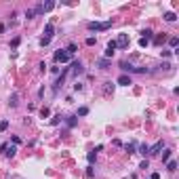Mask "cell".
Here are the masks:
<instances>
[{
  "mask_svg": "<svg viewBox=\"0 0 179 179\" xmlns=\"http://www.w3.org/2000/svg\"><path fill=\"white\" fill-rule=\"evenodd\" d=\"M112 25V21H103V23H97V21H91L89 25H86V28H89L91 32H97V30H107Z\"/></svg>",
  "mask_w": 179,
  "mask_h": 179,
  "instance_id": "cell-1",
  "label": "cell"
},
{
  "mask_svg": "<svg viewBox=\"0 0 179 179\" xmlns=\"http://www.w3.org/2000/svg\"><path fill=\"white\" fill-rule=\"evenodd\" d=\"M55 61H59V63H68V61H70L68 51H61V48H59V51L55 53Z\"/></svg>",
  "mask_w": 179,
  "mask_h": 179,
  "instance_id": "cell-2",
  "label": "cell"
},
{
  "mask_svg": "<svg viewBox=\"0 0 179 179\" xmlns=\"http://www.w3.org/2000/svg\"><path fill=\"white\" fill-rule=\"evenodd\" d=\"M116 46H118V48H127V46H129V34H120V36H118Z\"/></svg>",
  "mask_w": 179,
  "mask_h": 179,
  "instance_id": "cell-3",
  "label": "cell"
},
{
  "mask_svg": "<svg viewBox=\"0 0 179 179\" xmlns=\"http://www.w3.org/2000/svg\"><path fill=\"white\" fill-rule=\"evenodd\" d=\"M116 48H118V46H116V40H110V42H107V46H105V59H107V57H112Z\"/></svg>",
  "mask_w": 179,
  "mask_h": 179,
  "instance_id": "cell-4",
  "label": "cell"
},
{
  "mask_svg": "<svg viewBox=\"0 0 179 179\" xmlns=\"http://www.w3.org/2000/svg\"><path fill=\"white\" fill-rule=\"evenodd\" d=\"M116 82H118V84H122V86H129V84H133V82H131V76H127V74H122L120 78L116 80Z\"/></svg>",
  "mask_w": 179,
  "mask_h": 179,
  "instance_id": "cell-5",
  "label": "cell"
},
{
  "mask_svg": "<svg viewBox=\"0 0 179 179\" xmlns=\"http://www.w3.org/2000/svg\"><path fill=\"white\" fill-rule=\"evenodd\" d=\"M53 32H55L53 23H46V28H44V38H48V40H51V38H53Z\"/></svg>",
  "mask_w": 179,
  "mask_h": 179,
  "instance_id": "cell-6",
  "label": "cell"
},
{
  "mask_svg": "<svg viewBox=\"0 0 179 179\" xmlns=\"http://www.w3.org/2000/svg\"><path fill=\"white\" fill-rule=\"evenodd\" d=\"M4 154H7L9 158H13V156L17 154V148H15V145H7V150H4Z\"/></svg>",
  "mask_w": 179,
  "mask_h": 179,
  "instance_id": "cell-7",
  "label": "cell"
},
{
  "mask_svg": "<svg viewBox=\"0 0 179 179\" xmlns=\"http://www.w3.org/2000/svg\"><path fill=\"white\" fill-rule=\"evenodd\" d=\"M162 148H164V143H162V141H158L156 145H152V148H150V154H158V152H160Z\"/></svg>",
  "mask_w": 179,
  "mask_h": 179,
  "instance_id": "cell-8",
  "label": "cell"
},
{
  "mask_svg": "<svg viewBox=\"0 0 179 179\" xmlns=\"http://www.w3.org/2000/svg\"><path fill=\"white\" fill-rule=\"evenodd\" d=\"M72 72H74V74H80V72H82V63H80V61H74V63H72Z\"/></svg>",
  "mask_w": 179,
  "mask_h": 179,
  "instance_id": "cell-9",
  "label": "cell"
},
{
  "mask_svg": "<svg viewBox=\"0 0 179 179\" xmlns=\"http://www.w3.org/2000/svg\"><path fill=\"white\" fill-rule=\"evenodd\" d=\"M97 66H99L101 70H105V68H110V59H105V57H103V59H99V61H97Z\"/></svg>",
  "mask_w": 179,
  "mask_h": 179,
  "instance_id": "cell-10",
  "label": "cell"
},
{
  "mask_svg": "<svg viewBox=\"0 0 179 179\" xmlns=\"http://www.w3.org/2000/svg\"><path fill=\"white\" fill-rule=\"evenodd\" d=\"M17 99H19V95H17V93H13V95L9 97V105H11V107H15V105H17Z\"/></svg>",
  "mask_w": 179,
  "mask_h": 179,
  "instance_id": "cell-11",
  "label": "cell"
},
{
  "mask_svg": "<svg viewBox=\"0 0 179 179\" xmlns=\"http://www.w3.org/2000/svg\"><path fill=\"white\" fill-rule=\"evenodd\" d=\"M152 38H154V32H152V30H143V40H152Z\"/></svg>",
  "mask_w": 179,
  "mask_h": 179,
  "instance_id": "cell-12",
  "label": "cell"
},
{
  "mask_svg": "<svg viewBox=\"0 0 179 179\" xmlns=\"http://www.w3.org/2000/svg\"><path fill=\"white\" fill-rule=\"evenodd\" d=\"M120 68L124 70V72H135V68H133V66H129L127 61H122V63H120Z\"/></svg>",
  "mask_w": 179,
  "mask_h": 179,
  "instance_id": "cell-13",
  "label": "cell"
},
{
  "mask_svg": "<svg viewBox=\"0 0 179 179\" xmlns=\"http://www.w3.org/2000/svg\"><path fill=\"white\" fill-rule=\"evenodd\" d=\"M166 169H169V171L173 173V171L177 169V162H175V160H169V162H166Z\"/></svg>",
  "mask_w": 179,
  "mask_h": 179,
  "instance_id": "cell-14",
  "label": "cell"
},
{
  "mask_svg": "<svg viewBox=\"0 0 179 179\" xmlns=\"http://www.w3.org/2000/svg\"><path fill=\"white\" fill-rule=\"evenodd\" d=\"M169 44H171L173 48H177V44H179V38H177V36H173V38H169Z\"/></svg>",
  "mask_w": 179,
  "mask_h": 179,
  "instance_id": "cell-15",
  "label": "cell"
},
{
  "mask_svg": "<svg viewBox=\"0 0 179 179\" xmlns=\"http://www.w3.org/2000/svg\"><path fill=\"white\" fill-rule=\"evenodd\" d=\"M139 152H141V154H150V145H148V143L139 145Z\"/></svg>",
  "mask_w": 179,
  "mask_h": 179,
  "instance_id": "cell-16",
  "label": "cell"
},
{
  "mask_svg": "<svg viewBox=\"0 0 179 179\" xmlns=\"http://www.w3.org/2000/svg\"><path fill=\"white\" fill-rule=\"evenodd\" d=\"M55 7V2H42V11H51Z\"/></svg>",
  "mask_w": 179,
  "mask_h": 179,
  "instance_id": "cell-17",
  "label": "cell"
},
{
  "mask_svg": "<svg viewBox=\"0 0 179 179\" xmlns=\"http://www.w3.org/2000/svg\"><path fill=\"white\" fill-rule=\"evenodd\" d=\"M34 15H36L34 9H28V11H25V17H28V19H34Z\"/></svg>",
  "mask_w": 179,
  "mask_h": 179,
  "instance_id": "cell-18",
  "label": "cell"
},
{
  "mask_svg": "<svg viewBox=\"0 0 179 179\" xmlns=\"http://www.w3.org/2000/svg\"><path fill=\"white\" fill-rule=\"evenodd\" d=\"M171 158V150H164V154H162V162H169Z\"/></svg>",
  "mask_w": 179,
  "mask_h": 179,
  "instance_id": "cell-19",
  "label": "cell"
},
{
  "mask_svg": "<svg viewBox=\"0 0 179 179\" xmlns=\"http://www.w3.org/2000/svg\"><path fill=\"white\" fill-rule=\"evenodd\" d=\"M86 114H89V107H80V110H78V116H86Z\"/></svg>",
  "mask_w": 179,
  "mask_h": 179,
  "instance_id": "cell-20",
  "label": "cell"
},
{
  "mask_svg": "<svg viewBox=\"0 0 179 179\" xmlns=\"http://www.w3.org/2000/svg\"><path fill=\"white\" fill-rule=\"evenodd\" d=\"M124 150H127L129 154H133V152H135V145H133V143H127V145H124Z\"/></svg>",
  "mask_w": 179,
  "mask_h": 179,
  "instance_id": "cell-21",
  "label": "cell"
},
{
  "mask_svg": "<svg viewBox=\"0 0 179 179\" xmlns=\"http://www.w3.org/2000/svg\"><path fill=\"white\" fill-rule=\"evenodd\" d=\"M48 114H51V110H48V107H42V110H40V116H42V118H46Z\"/></svg>",
  "mask_w": 179,
  "mask_h": 179,
  "instance_id": "cell-22",
  "label": "cell"
},
{
  "mask_svg": "<svg viewBox=\"0 0 179 179\" xmlns=\"http://www.w3.org/2000/svg\"><path fill=\"white\" fill-rule=\"evenodd\" d=\"M164 19H166V21H175L177 17H175V13H166V15H164Z\"/></svg>",
  "mask_w": 179,
  "mask_h": 179,
  "instance_id": "cell-23",
  "label": "cell"
},
{
  "mask_svg": "<svg viewBox=\"0 0 179 179\" xmlns=\"http://www.w3.org/2000/svg\"><path fill=\"white\" fill-rule=\"evenodd\" d=\"M74 124H76V116H70L68 118V127H74Z\"/></svg>",
  "mask_w": 179,
  "mask_h": 179,
  "instance_id": "cell-24",
  "label": "cell"
},
{
  "mask_svg": "<svg viewBox=\"0 0 179 179\" xmlns=\"http://www.w3.org/2000/svg\"><path fill=\"white\" fill-rule=\"evenodd\" d=\"M154 42H156V44H162V42H164V36H156Z\"/></svg>",
  "mask_w": 179,
  "mask_h": 179,
  "instance_id": "cell-25",
  "label": "cell"
},
{
  "mask_svg": "<svg viewBox=\"0 0 179 179\" xmlns=\"http://www.w3.org/2000/svg\"><path fill=\"white\" fill-rule=\"evenodd\" d=\"M110 91H114V84L112 82H105V93H110Z\"/></svg>",
  "mask_w": 179,
  "mask_h": 179,
  "instance_id": "cell-26",
  "label": "cell"
},
{
  "mask_svg": "<svg viewBox=\"0 0 179 179\" xmlns=\"http://www.w3.org/2000/svg\"><path fill=\"white\" fill-rule=\"evenodd\" d=\"M86 44L93 46V44H95V38H93V36H89V38H86Z\"/></svg>",
  "mask_w": 179,
  "mask_h": 179,
  "instance_id": "cell-27",
  "label": "cell"
},
{
  "mask_svg": "<svg viewBox=\"0 0 179 179\" xmlns=\"http://www.w3.org/2000/svg\"><path fill=\"white\" fill-rule=\"evenodd\" d=\"M7 127H9V122H7V120H2V122H0V131H4Z\"/></svg>",
  "mask_w": 179,
  "mask_h": 179,
  "instance_id": "cell-28",
  "label": "cell"
},
{
  "mask_svg": "<svg viewBox=\"0 0 179 179\" xmlns=\"http://www.w3.org/2000/svg\"><path fill=\"white\" fill-rule=\"evenodd\" d=\"M150 179H160V175H158V173H152V177Z\"/></svg>",
  "mask_w": 179,
  "mask_h": 179,
  "instance_id": "cell-29",
  "label": "cell"
},
{
  "mask_svg": "<svg viewBox=\"0 0 179 179\" xmlns=\"http://www.w3.org/2000/svg\"><path fill=\"white\" fill-rule=\"evenodd\" d=\"M4 30H7V28H4V23H0V34H2Z\"/></svg>",
  "mask_w": 179,
  "mask_h": 179,
  "instance_id": "cell-30",
  "label": "cell"
}]
</instances>
